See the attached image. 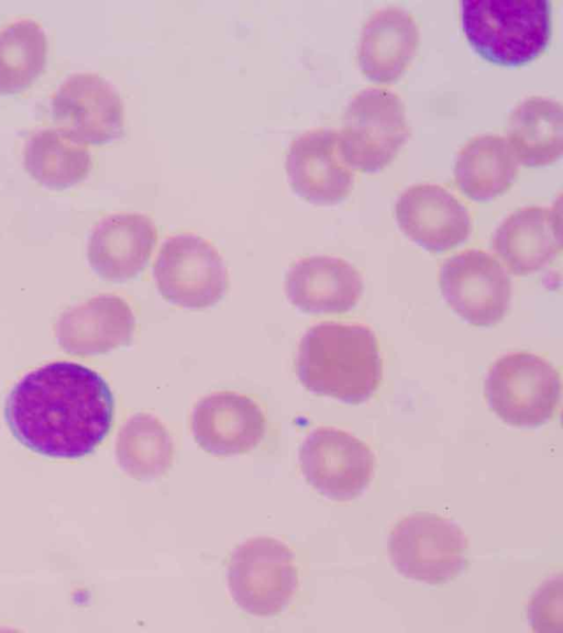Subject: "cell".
<instances>
[{
	"label": "cell",
	"mask_w": 563,
	"mask_h": 633,
	"mask_svg": "<svg viewBox=\"0 0 563 633\" xmlns=\"http://www.w3.org/2000/svg\"><path fill=\"white\" fill-rule=\"evenodd\" d=\"M4 415L15 438L31 451L76 459L90 454L109 433L113 397L95 370L55 362L30 371L12 388Z\"/></svg>",
	"instance_id": "1"
},
{
	"label": "cell",
	"mask_w": 563,
	"mask_h": 633,
	"mask_svg": "<svg viewBox=\"0 0 563 633\" xmlns=\"http://www.w3.org/2000/svg\"><path fill=\"white\" fill-rule=\"evenodd\" d=\"M296 373L309 391L357 404L382 380V358L374 332L365 325L322 322L300 340Z\"/></svg>",
	"instance_id": "2"
},
{
	"label": "cell",
	"mask_w": 563,
	"mask_h": 633,
	"mask_svg": "<svg viewBox=\"0 0 563 633\" xmlns=\"http://www.w3.org/2000/svg\"><path fill=\"white\" fill-rule=\"evenodd\" d=\"M548 0H464L461 21L473 49L501 66H520L539 57L552 33Z\"/></svg>",
	"instance_id": "3"
},
{
	"label": "cell",
	"mask_w": 563,
	"mask_h": 633,
	"mask_svg": "<svg viewBox=\"0 0 563 633\" xmlns=\"http://www.w3.org/2000/svg\"><path fill=\"white\" fill-rule=\"evenodd\" d=\"M409 134L400 97L385 88L368 87L346 104L338 130L339 148L353 170L374 173L396 158Z\"/></svg>",
	"instance_id": "4"
},
{
	"label": "cell",
	"mask_w": 563,
	"mask_h": 633,
	"mask_svg": "<svg viewBox=\"0 0 563 633\" xmlns=\"http://www.w3.org/2000/svg\"><path fill=\"white\" fill-rule=\"evenodd\" d=\"M561 393L560 375L541 356L519 352L498 358L485 380L490 410L506 424L536 427L555 413Z\"/></svg>",
	"instance_id": "5"
},
{
	"label": "cell",
	"mask_w": 563,
	"mask_h": 633,
	"mask_svg": "<svg viewBox=\"0 0 563 633\" xmlns=\"http://www.w3.org/2000/svg\"><path fill=\"white\" fill-rule=\"evenodd\" d=\"M228 586L246 613L272 617L284 611L298 588V568L291 549L269 536L240 544L228 565Z\"/></svg>",
	"instance_id": "6"
},
{
	"label": "cell",
	"mask_w": 563,
	"mask_h": 633,
	"mask_svg": "<svg viewBox=\"0 0 563 633\" xmlns=\"http://www.w3.org/2000/svg\"><path fill=\"white\" fill-rule=\"evenodd\" d=\"M388 548L393 566L400 575L439 585L463 570L467 541L456 523L434 513L417 512L394 526Z\"/></svg>",
	"instance_id": "7"
},
{
	"label": "cell",
	"mask_w": 563,
	"mask_h": 633,
	"mask_svg": "<svg viewBox=\"0 0 563 633\" xmlns=\"http://www.w3.org/2000/svg\"><path fill=\"white\" fill-rule=\"evenodd\" d=\"M162 297L187 309L218 303L229 288L222 256L214 245L195 233H178L162 244L153 266Z\"/></svg>",
	"instance_id": "8"
},
{
	"label": "cell",
	"mask_w": 563,
	"mask_h": 633,
	"mask_svg": "<svg viewBox=\"0 0 563 633\" xmlns=\"http://www.w3.org/2000/svg\"><path fill=\"white\" fill-rule=\"evenodd\" d=\"M439 282L449 307L472 325H497L508 311L510 278L500 262L484 251L466 249L448 258Z\"/></svg>",
	"instance_id": "9"
},
{
	"label": "cell",
	"mask_w": 563,
	"mask_h": 633,
	"mask_svg": "<svg viewBox=\"0 0 563 633\" xmlns=\"http://www.w3.org/2000/svg\"><path fill=\"white\" fill-rule=\"evenodd\" d=\"M307 481L322 496L345 501L360 496L374 475L371 448L354 435L332 426L314 429L299 449Z\"/></svg>",
	"instance_id": "10"
},
{
	"label": "cell",
	"mask_w": 563,
	"mask_h": 633,
	"mask_svg": "<svg viewBox=\"0 0 563 633\" xmlns=\"http://www.w3.org/2000/svg\"><path fill=\"white\" fill-rule=\"evenodd\" d=\"M52 114L85 144L100 145L123 131V103L115 87L97 73L69 75L52 98Z\"/></svg>",
	"instance_id": "11"
},
{
	"label": "cell",
	"mask_w": 563,
	"mask_h": 633,
	"mask_svg": "<svg viewBox=\"0 0 563 633\" xmlns=\"http://www.w3.org/2000/svg\"><path fill=\"white\" fill-rule=\"evenodd\" d=\"M285 168L292 190L316 204L343 201L354 186L353 169L339 148L338 130L312 127L289 144Z\"/></svg>",
	"instance_id": "12"
},
{
	"label": "cell",
	"mask_w": 563,
	"mask_h": 633,
	"mask_svg": "<svg viewBox=\"0 0 563 633\" xmlns=\"http://www.w3.org/2000/svg\"><path fill=\"white\" fill-rule=\"evenodd\" d=\"M395 215L400 231L420 247L442 253L455 248L471 234L465 206L444 187L416 184L398 198Z\"/></svg>",
	"instance_id": "13"
},
{
	"label": "cell",
	"mask_w": 563,
	"mask_h": 633,
	"mask_svg": "<svg viewBox=\"0 0 563 633\" xmlns=\"http://www.w3.org/2000/svg\"><path fill=\"white\" fill-rule=\"evenodd\" d=\"M266 419L257 402L234 391L201 398L191 414L197 444L211 454L234 455L252 451L263 440Z\"/></svg>",
	"instance_id": "14"
},
{
	"label": "cell",
	"mask_w": 563,
	"mask_h": 633,
	"mask_svg": "<svg viewBox=\"0 0 563 633\" xmlns=\"http://www.w3.org/2000/svg\"><path fill=\"white\" fill-rule=\"evenodd\" d=\"M156 242L157 229L150 216L139 212L113 213L93 227L87 257L101 278L123 282L143 270Z\"/></svg>",
	"instance_id": "15"
},
{
	"label": "cell",
	"mask_w": 563,
	"mask_h": 633,
	"mask_svg": "<svg viewBox=\"0 0 563 633\" xmlns=\"http://www.w3.org/2000/svg\"><path fill=\"white\" fill-rule=\"evenodd\" d=\"M134 329L135 319L128 302L117 295L104 293L63 312L55 333L68 354L90 356L128 345Z\"/></svg>",
	"instance_id": "16"
},
{
	"label": "cell",
	"mask_w": 563,
	"mask_h": 633,
	"mask_svg": "<svg viewBox=\"0 0 563 633\" xmlns=\"http://www.w3.org/2000/svg\"><path fill=\"white\" fill-rule=\"evenodd\" d=\"M420 42L418 24L407 10L385 7L365 20L356 57L363 75L377 84L396 81L411 64Z\"/></svg>",
	"instance_id": "17"
},
{
	"label": "cell",
	"mask_w": 563,
	"mask_h": 633,
	"mask_svg": "<svg viewBox=\"0 0 563 633\" xmlns=\"http://www.w3.org/2000/svg\"><path fill=\"white\" fill-rule=\"evenodd\" d=\"M289 301L307 313H343L363 292L360 271L347 260L316 255L294 263L286 276Z\"/></svg>",
	"instance_id": "18"
},
{
	"label": "cell",
	"mask_w": 563,
	"mask_h": 633,
	"mask_svg": "<svg viewBox=\"0 0 563 633\" xmlns=\"http://www.w3.org/2000/svg\"><path fill=\"white\" fill-rule=\"evenodd\" d=\"M560 204L523 207L496 229L493 247L515 275L542 269L562 249Z\"/></svg>",
	"instance_id": "19"
},
{
	"label": "cell",
	"mask_w": 563,
	"mask_h": 633,
	"mask_svg": "<svg viewBox=\"0 0 563 633\" xmlns=\"http://www.w3.org/2000/svg\"><path fill=\"white\" fill-rule=\"evenodd\" d=\"M518 160L506 137L485 133L471 137L460 149L453 166L454 182L474 201H489L514 184Z\"/></svg>",
	"instance_id": "20"
},
{
	"label": "cell",
	"mask_w": 563,
	"mask_h": 633,
	"mask_svg": "<svg viewBox=\"0 0 563 633\" xmlns=\"http://www.w3.org/2000/svg\"><path fill=\"white\" fill-rule=\"evenodd\" d=\"M562 133L561 102L543 96H530L511 111L506 140L518 163L542 167L561 157Z\"/></svg>",
	"instance_id": "21"
},
{
	"label": "cell",
	"mask_w": 563,
	"mask_h": 633,
	"mask_svg": "<svg viewBox=\"0 0 563 633\" xmlns=\"http://www.w3.org/2000/svg\"><path fill=\"white\" fill-rule=\"evenodd\" d=\"M23 162L38 184L64 189L81 181L91 169L88 145L62 127H44L26 141Z\"/></svg>",
	"instance_id": "22"
},
{
	"label": "cell",
	"mask_w": 563,
	"mask_h": 633,
	"mask_svg": "<svg viewBox=\"0 0 563 633\" xmlns=\"http://www.w3.org/2000/svg\"><path fill=\"white\" fill-rule=\"evenodd\" d=\"M115 455L120 467L132 478L152 480L173 464L174 444L165 425L153 414L139 412L121 427Z\"/></svg>",
	"instance_id": "23"
},
{
	"label": "cell",
	"mask_w": 563,
	"mask_h": 633,
	"mask_svg": "<svg viewBox=\"0 0 563 633\" xmlns=\"http://www.w3.org/2000/svg\"><path fill=\"white\" fill-rule=\"evenodd\" d=\"M47 38L32 19L14 21L0 30V93L26 89L42 73Z\"/></svg>",
	"instance_id": "24"
}]
</instances>
